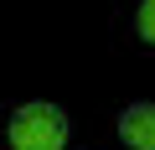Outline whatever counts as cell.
I'll use <instances>...</instances> for the list:
<instances>
[{"mask_svg":"<svg viewBox=\"0 0 155 150\" xmlns=\"http://www.w3.org/2000/svg\"><path fill=\"white\" fill-rule=\"evenodd\" d=\"M119 140L129 150H155V104H129L119 114Z\"/></svg>","mask_w":155,"mask_h":150,"instance_id":"7a4b0ae2","label":"cell"},{"mask_svg":"<svg viewBox=\"0 0 155 150\" xmlns=\"http://www.w3.org/2000/svg\"><path fill=\"white\" fill-rule=\"evenodd\" d=\"M5 135H11V150H62L72 124H67V114L57 104H21L11 114Z\"/></svg>","mask_w":155,"mask_h":150,"instance_id":"6da1fadb","label":"cell"},{"mask_svg":"<svg viewBox=\"0 0 155 150\" xmlns=\"http://www.w3.org/2000/svg\"><path fill=\"white\" fill-rule=\"evenodd\" d=\"M134 31L155 47V0H140V11H134Z\"/></svg>","mask_w":155,"mask_h":150,"instance_id":"3957f363","label":"cell"}]
</instances>
